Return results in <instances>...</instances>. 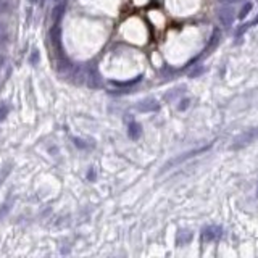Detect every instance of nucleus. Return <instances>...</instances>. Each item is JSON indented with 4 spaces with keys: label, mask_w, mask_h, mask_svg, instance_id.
<instances>
[{
    "label": "nucleus",
    "mask_w": 258,
    "mask_h": 258,
    "mask_svg": "<svg viewBox=\"0 0 258 258\" xmlns=\"http://www.w3.org/2000/svg\"><path fill=\"white\" fill-rule=\"evenodd\" d=\"M258 139V128H250L247 129V131H244L240 132L238 138H236L232 140V144H231V148L232 150H239V148H244V147H247L252 144L254 140Z\"/></svg>",
    "instance_id": "obj_1"
},
{
    "label": "nucleus",
    "mask_w": 258,
    "mask_h": 258,
    "mask_svg": "<svg viewBox=\"0 0 258 258\" xmlns=\"http://www.w3.org/2000/svg\"><path fill=\"white\" fill-rule=\"evenodd\" d=\"M208 148H210V146L202 147V148L190 150V152H186V154H182L181 156H178V158H173L170 163H166V166H164V170L171 168V166H173V164H179V163H182V162H186V160H189V158H192V156H196V155H198V154H204L205 150H208Z\"/></svg>",
    "instance_id": "obj_2"
},
{
    "label": "nucleus",
    "mask_w": 258,
    "mask_h": 258,
    "mask_svg": "<svg viewBox=\"0 0 258 258\" xmlns=\"http://www.w3.org/2000/svg\"><path fill=\"white\" fill-rule=\"evenodd\" d=\"M218 18L221 21V24L226 26V28H231L234 23V10L231 6H223L218 13Z\"/></svg>",
    "instance_id": "obj_3"
},
{
    "label": "nucleus",
    "mask_w": 258,
    "mask_h": 258,
    "mask_svg": "<svg viewBox=\"0 0 258 258\" xmlns=\"http://www.w3.org/2000/svg\"><path fill=\"white\" fill-rule=\"evenodd\" d=\"M220 231H221V229L218 226H210V228H206L205 231L202 232V238L205 240H213V239H216L218 236H220Z\"/></svg>",
    "instance_id": "obj_4"
},
{
    "label": "nucleus",
    "mask_w": 258,
    "mask_h": 258,
    "mask_svg": "<svg viewBox=\"0 0 258 258\" xmlns=\"http://www.w3.org/2000/svg\"><path fill=\"white\" fill-rule=\"evenodd\" d=\"M220 39H221V32H220V30H214V31H213V34H212L210 44L206 46V50H205V52H206V54H210V50H212L213 47H216V46H218Z\"/></svg>",
    "instance_id": "obj_5"
},
{
    "label": "nucleus",
    "mask_w": 258,
    "mask_h": 258,
    "mask_svg": "<svg viewBox=\"0 0 258 258\" xmlns=\"http://www.w3.org/2000/svg\"><path fill=\"white\" fill-rule=\"evenodd\" d=\"M190 239H192V234L188 232V231H181L178 234V244H179V246H186V244H188Z\"/></svg>",
    "instance_id": "obj_6"
},
{
    "label": "nucleus",
    "mask_w": 258,
    "mask_h": 258,
    "mask_svg": "<svg viewBox=\"0 0 258 258\" xmlns=\"http://www.w3.org/2000/svg\"><path fill=\"white\" fill-rule=\"evenodd\" d=\"M250 8H252V4H246V5H244V8H242V10H240V13H239V18H240V20L246 18V16L248 15Z\"/></svg>",
    "instance_id": "obj_7"
},
{
    "label": "nucleus",
    "mask_w": 258,
    "mask_h": 258,
    "mask_svg": "<svg viewBox=\"0 0 258 258\" xmlns=\"http://www.w3.org/2000/svg\"><path fill=\"white\" fill-rule=\"evenodd\" d=\"M139 129H140V128H139L138 124H132V126H131V136H132V138H138L139 132H140Z\"/></svg>",
    "instance_id": "obj_8"
},
{
    "label": "nucleus",
    "mask_w": 258,
    "mask_h": 258,
    "mask_svg": "<svg viewBox=\"0 0 258 258\" xmlns=\"http://www.w3.org/2000/svg\"><path fill=\"white\" fill-rule=\"evenodd\" d=\"M189 105H190V100L189 98H184L182 102H181V105H179V110H186Z\"/></svg>",
    "instance_id": "obj_9"
},
{
    "label": "nucleus",
    "mask_w": 258,
    "mask_h": 258,
    "mask_svg": "<svg viewBox=\"0 0 258 258\" xmlns=\"http://www.w3.org/2000/svg\"><path fill=\"white\" fill-rule=\"evenodd\" d=\"M202 73H204V68H202V66H197V70H194L192 73H190V76H192V78H196V76L202 74Z\"/></svg>",
    "instance_id": "obj_10"
},
{
    "label": "nucleus",
    "mask_w": 258,
    "mask_h": 258,
    "mask_svg": "<svg viewBox=\"0 0 258 258\" xmlns=\"http://www.w3.org/2000/svg\"><path fill=\"white\" fill-rule=\"evenodd\" d=\"M224 4H236V2H240V0H223Z\"/></svg>",
    "instance_id": "obj_11"
}]
</instances>
